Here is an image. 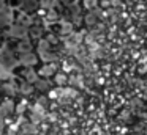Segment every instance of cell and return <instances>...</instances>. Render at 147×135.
<instances>
[{"label": "cell", "instance_id": "cell-1", "mask_svg": "<svg viewBox=\"0 0 147 135\" xmlns=\"http://www.w3.org/2000/svg\"><path fill=\"white\" fill-rule=\"evenodd\" d=\"M10 8L14 11L35 16L41 9V3L40 0H10Z\"/></svg>", "mask_w": 147, "mask_h": 135}, {"label": "cell", "instance_id": "cell-2", "mask_svg": "<svg viewBox=\"0 0 147 135\" xmlns=\"http://www.w3.org/2000/svg\"><path fill=\"white\" fill-rule=\"evenodd\" d=\"M14 74H16L21 80H26L32 85H35L36 82L40 80L38 71H36L35 68H30V66H19V68L14 71Z\"/></svg>", "mask_w": 147, "mask_h": 135}, {"label": "cell", "instance_id": "cell-3", "mask_svg": "<svg viewBox=\"0 0 147 135\" xmlns=\"http://www.w3.org/2000/svg\"><path fill=\"white\" fill-rule=\"evenodd\" d=\"M18 53L14 50H10V49H2L0 50V66L5 69H13L14 66L18 65Z\"/></svg>", "mask_w": 147, "mask_h": 135}, {"label": "cell", "instance_id": "cell-4", "mask_svg": "<svg viewBox=\"0 0 147 135\" xmlns=\"http://www.w3.org/2000/svg\"><path fill=\"white\" fill-rule=\"evenodd\" d=\"M7 36L8 38H13V39L19 41V39H24V38H29V27L19 24V22H14L7 31Z\"/></svg>", "mask_w": 147, "mask_h": 135}, {"label": "cell", "instance_id": "cell-5", "mask_svg": "<svg viewBox=\"0 0 147 135\" xmlns=\"http://www.w3.org/2000/svg\"><path fill=\"white\" fill-rule=\"evenodd\" d=\"M14 21H16V13L11 8L7 9L5 13H2L0 14V33H7L8 28L14 24Z\"/></svg>", "mask_w": 147, "mask_h": 135}, {"label": "cell", "instance_id": "cell-6", "mask_svg": "<svg viewBox=\"0 0 147 135\" xmlns=\"http://www.w3.org/2000/svg\"><path fill=\"white\" fill-rule=\"evenodd\" d=\"M36 71L41 78H54V75L59 72V63H41Z\"/></svg>", "mask_w": 147, "mask_h": 135}, {"label": "cell", "instance_id": "cell-7", "mask_svg": "<svg viewBox=\"0 0 147 135\" xmlns=\"http://www.w3.org/2000/svg\"><path fill=\"white\" fill-rule=\"evenodd\" d=\"M18 61H19L21 66H30V68H35L38 66V63L41 61L40 60V55L35 52H29V53H21L18 55Z\"/></svg>", "mask_w": 147, "mask_h": 135}, {"label": "cell", "instance_id": "cell-8", "mask_svg": "<svg viewBox=\"0 0 147 135\" xmlns=\"http://www.w3.org/2000/svg\"><path fill=\"white\" fill-rule=\"evenodd\" d=\"M100 17H101V13H100L98 8L92 9V11H87L84 13V17H82V24L89 28H95L96 25L100 24Z\"/></svg>", "mask_w": 147, "mask_h": 135}, {"label": "cell", "instance_id": "cell-9", "mask_svg": "<svg viewBox=\"0 0 147 135\" xmlns=\"http://www.w3.org/2000/svg\"><path fill=\"white\" fill-rule=\"evenodd\" d=\"M18 93V86L14 80H3L0 82V94L5 97H13Z\"/></svg>", "mask_w": 147, "mask_h": 135}, {"label": "cell", "instance_id": "cell-10", "mask_svg": "<svg viewBox=\"0 0 147 135\" xmlns=\"http://www.w3.org/2000/svg\"><path fill=\"white\" fill-rule=\"evenodd\" d=\"M29 52H35V44L30 38H24V39H19L16 43V53L21 55V53H29Z\"/></svg>", "mask_w": 147, "mask_h": 135}, {"label": "cell", "instance_id": "cell-11", "mask_svg": "<svg viewBox=\"0 0 147 135\" xmlns=\"http://www.w3.org/2000/svg\"><path fill=\"white\" fill-rule=\"evenodd\" d=\"M45 35H46L45 27H43V24H40V22H36V24H33L29 27V38L32 41H35V43L40 39H43Z\"/></svg>", "mask_w": 147, "mask_h": 135}, {"label": "cell", "instance_id": "cell-12", "mask_svg": "<svg viewBox=\"0 0 147 135\" xmlns=\"http://www.w3.org/2000/svg\"><path fill=\"white\" fill-rule=\"evenodd\" d=\"M16 82V86H18V93L19 94H22V96H30V94H33L35 93V85H32V83H29V82H26V80H14Z\"/></svg>", "mask_w": 147, "mask_h": 135}, {"label": "cell", "instance_id": "cell-13", "mask_svg": "<svg viewBox=\"0 0 147 135\" xmlns=\"http://www.w3.org/2000/svg\"><path fill=\"white\" fill-rule=\"evenodd\" d=\"M35 50H36L38 55H45V53H48V52H52L54 47H52V44L49 43L46 38H43V39H40L35 43Z\"/></svg>", "mask_w": 147, "mask_h": 135}, {"label": "cell", "instance_id": "cell-14", "mask_svg": "<svg viewBox=\"0 0 147 135\" xmlns=\"http://www.w3.org/2000/svg\"><path fill=\"white\" fill-rule=\"evenodd\" d=\"M52 86H54V82H52L51 78H41L40 77V80L35 83V90L38 91V93H49V91L52 90Z\"/></svg>", "mask_w": 147, "mask_h": 135}, {"label": "cell", "instance_id": "cell-15", "mask_svg": "<svg viewBox=\"0 0 147 135\" xmlns=\"http://www.w3.org/2000/svg\"><path fill=\"white\" fill-rule=\"evenodd\" d=\"M73 22L70 21H63L59 24V35H62V36H70L71 33H73Z\"/></svg>", "mask_w": 147, "mask_h": 135}, {"label": "cell", "instance_id": "cell-16", "mask_svg": "<svg viewBox=\"0 0 147 135\" xmlns=\"http://www.w3.org/2000/svg\"><path fill=\"white\" fill-rule=\"evenodd\" d=\"M68 78H70V75H67L65 72H60V71H59L57 74L54 75L52 82H54V85H57V86H65V85L68 83Z\"/></svg>", "mask_w": 147, "mask_h": 135}, {"label": "cell", "instance_id": "cell-17", "mask_svg": "<svg viewBox=\"0 0 147 135\" xmlns=\"http://www.w3.org/2000/svg\"><path fill=\"white\" fill-rule=\"evenodd\" d=\"M46 39L49 41V43L52 44V47L54 49H59V38H57V35H54V33H49V35H46Z\"/></svg>", "mask_w": 147, "mask_h": 135}, {"label": "cell", "instance_id": "cell-18", "mask_svg": "<svg viewBox=\"0 0 147 135\" xmlns=\"http://www.w3.org/2000/svg\"><path fill=\"white\" fill-rule=\"evenodd\" d=\"M82 3H84V6H86L89 11H92V9L96 8V3H98V2H96V0H84Z\"/></svg>", "mask_w": 147, "mask_h": 135}, {"label": "cell", "instance_id": "cell-19", "mask_svg": "<svg viewBox=\"0 0 147 135\" xmlns=\"http://www.w3.org/2000/svg\"><path fill=\"white\" fill-rule=\"evenodd\" d=\"M10 9V0H0V14Z\"/></svg>", "mask_w": 147, "mask_h": 135}, {"label": "cell", "instance_id": "cell-20", "mask_svg": "<svg viewBox=\"0 0 147 135\" xmlns=\"http://www.w3.org/2000/svg\"><path fill=\"white\" fill-rule=\"evenodd\" d=\"M7 41H8L7 33H0V50L5 49V46H7Z\"/></svg>", "mask_w": 147, "mask_h": 135}, {"label": "cell", "instance_id": "cell-21", "mask_svg": "<svg viewBox=\"0 0 147 135\" xmlns=\"http://www.w3.org/2000/svg\"><path fill=\"white\" fill-rule=\"evenodd\" d=\"M59 3H60V6H63V8H67V6L73 5V3H76V0H57Z\"/></svg>", "mask_w": 147, "mask_h": 135}, {"label": "cell", "instance_id": "cell-22", "mask_svg": "<svg viewBox=\"0 0 147 135\" xmlns=\"http://www.w3.org/2000/svg\"><path fill=\"white\" fill-rule=\"evenodd\" d=\"M3 126H5V118H3L2 115H0V130L3 129Z\"/></svg>", "mask_w": 147, "mask_h": 135}, {"label": "cell", "instance_id": "cell-23", "mask_svg": "<svg viewBox=\"0 0 147 135\" xmlns=\"http://www.w3.org/2000/svg\"><path fill=\"white\" fill-rule=\"evenodd\" d=\"M144 134H146V135H147V127H146V130H144Z\"/></svg>", "mask_w": 147, "mask_h": 135}, {"label": "cell", "instance_id": "cell-24", "mask_svg": "<svg viewBox=\"0 0 147 135\" xmlns=\"http://www.w3.org/2000/svg\"><path fill=\"white\" fill-rule=\"evenodd\" d=\"M40 2H41V0H40Z\"/></svg>", "mask_w": 147, "mask_h": 135}]
</instances>
